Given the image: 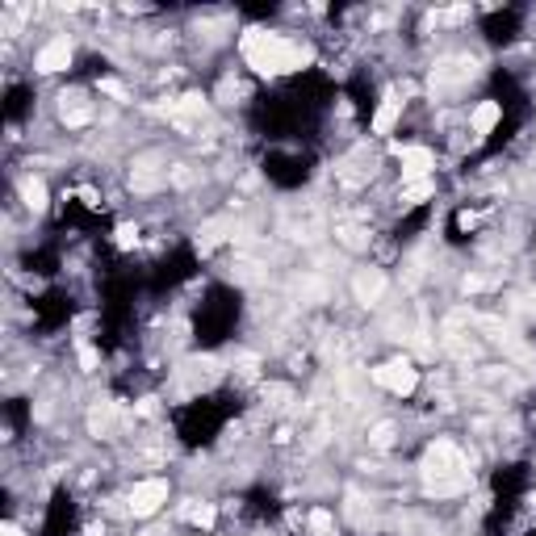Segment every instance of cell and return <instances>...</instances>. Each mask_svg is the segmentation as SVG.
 I'll return each instance as SVG.
<instances>
[{"label": "cell", "instance_id": "9c48e42d", "mask_svg": "<svg viewBox=\"0 0 536 536\" xmlns=\"http://www.w3.org/2000/svg\"><path fill=\"white\" fill-rule=\"evenodd\" d=\"M498 113H503V109H498L494 101H482V105L474 109V130H478V138H482V134H491V130H494V122H498Z\"/></svg>", "mask_w": 536, "mask_h": 536}, {"label": "cell", "instance_id": "30bf717a", "mask_svg": "<svg viewBox=\"0 0 536 536\" xmlns=\"http://www.w3.org/2000/svg\"><path fill=\"white\" fill-rule=\"evenodd\" d=\"M21 197H26V206H30L34 214L46 210V184L43 180H26V184H21Z\"/></svg>", "mask_w": 536, "mask_h": 536}, {"label": "cell", "instance_id": "7a4b0ae2", "mask_svg": "<svg viewBox=\"0 0 536 536\" xmlns=\"http://www.w3.org/2000/svg\"><path fill=\"white\" fill-rule=\"evenodd\" d=\"M164 503H168V482H164V478H147V482H138V486L130 491V511L138 515V520L155 515Z\"/></svg>", "mask_w": 536, "mask_h": 536}, {"label": "cell", "instance_id": "5bb4252c", "mask_svg": "<svg viewBox=\"0 0 536 536\" xmlns=\"http://www.w3.org/2000/svg\"><path fill=\"white\" fill-rule=\"evenodd\" d=\"M223 235H226V226H223V223H210L206 230H201V247H214V243H218Z\"/></svg>", "mask_w": 536, "mask_h": 536}, {"label": "cell", "instance_id": "ac0fdd59", "mask_svg": "<svg viewBox=\"0 0 536 536\" xmlns=\"http://www.w3.org/2000/svg\"><path fill=\"white\" fill-rule=\"evenodd\" d=\"M80 360H84V369H96V352L92 348H80Z\"/></svg>", "mask_w": 536, "mask_h": 536}, {"label": "cell", "instance_id": "5b68a950", "mask_svg": "<svg viewBox=\"0 0 536 536\" xmlns=\"http://www.w3.org/2000/svg\"><path fill=\"white\" fill-rule=\"evenodd\" d=\"M72 63V43L67 38H55L38 50V72H63Z\"/></svg>", "mask_w": 536, "mask_h": 536}, {"label": "cell", "instance_id": "7c38bea8", "mask_svg": "<svg viewBox=\"0 0 536 536\" xmlns=\"http://www.w3.org/2000/svg\"><path fill=\"white\" fill-rule=\"evenodd\" d=\"M428 193H432V180H419V184H411V189L402 193V201H406V206H415V201H423Z\"/></svg>", "mask_w": 536, "mask_h": 536}, {"label": "cell", "instance_id": "9a60e30c", "mask_svg": "<svg viewBox=\"0 0 536 536\" xmlns=\"http://www.w3.org/2000/svg\"><path fill=\"white\" fill-rule=\"evenodd\" d=\"M189 520H193V524H214V507H210V503H201V507H189Z\"/></svg>", "mask_w": 536, "mask_h": 536}, {"label": "cell", "instance_id": "d6986e66", "mask_svg": "<svg viewBox=\"0 0 536 536\" xmlns=\"http://www.w3.org/2000/svg\"><path fill=\"white\" fill-rule=\"evenodd\" d=\"M0 536H26V532H21L17 524H4V532H0Z\"/></svg>", "mask_w": 536, "mask_h": 536}, {"label": "cell", "instance_id": "6da1fadb", "mask_svg": "<svg viewBox=\"0 0 536 536\" xmlns=\"http://www.w3.org/2000/svg\"><path fill=\"white\" fill-rule=\"evenodd\" d=\"M243 59L264 72V76H281V72H298L302 63H311V50L281 34H264V30H247L243 34Z\"/></svg>", "mask_w": 536, "mask_h": 536}, {"label": "cell", "instance_id": "52a82bcc", "mask_svg": "<svg viewBox=\"0 0 536 536\" xmlns=\"http://www.w3.org/2000/svg\"><path fill=\"white\" fill-rule=\"evenodd\" d=\"M92 118V105H84V96H63V122L67 126H84Z\"/></svg>", "mask_w": 536, "mask_h": 536}, {"label": "cell", "instance_id": "277c9868", "mask_svg": "<svg viewBox=\"0 0 536 536\" xmlns=\"http://www.w3.org/2000/svg\"><path fill=\"white\" fill-rule=\"evenodd\" d=\"M432 151H423V147H406L402 151V180H428V172H432Z\"/></svg>", "mask_w": 536, "mask_h": 536}, {"label": "cell", "instance_id": "e0dca14e", "mask_svg": "<svg viewBox=\"0 0 536 536\" xmlns=\"http://www.w3.org/2000/svg\"><path fill=\"white\" fill-rule=\"evenodd\" d=\"M134 239H138V230H134V226H122V230H118V243H122V247H130Z\"/></svg>", "mask_w": 536, "mask_h": 536}, {"label": "cell", "instance_id": "ba28073f", "mask_svg": "<svg viewBox=\"0 0 536 536\" xmlns=\"http://www.w3.org/2000/svg\"><path fill=\"white\" fill-rule=\"evenodd\" d=\"M398 109H402L398 92H386V105L377 109V122H373V130H377V134H390V126H394V118H398Z\"/></svg>", "mask_w": 536, "mask_h": 536}, {"label": "cell", "instance_id": "8992f818", "mask_svg": "<svg viewBox=\"0 0 536 536\" xmlns=\"http://www.w3.org/2000/svg\"><path fill=\"white\" fill-rule=\"evenodd\" d=\"M352 289H357V302H364V306H369V302H377V298H381V289H386V277H381L377 268H364L357 281H352Z\"/></svg>", "mask_w": 536, "mask_h": 536}, {"label": "cell", "instance_id": "4fadbf2b", "mask_svg": "<svg viewBox=\"0 0 536 536\" xmlns=\"http://www.w3.org/2000/svg\"><path fill=\"white\" fill-rule=\"evenodd\" d=\"M373 445L390 448V445H394V428H390V423H377V428H373Z\"/></svg>", "mask_w": 536, "mask_h": 536}, {"label": "cell", "instance_id": "8fae6325", "mask_svg": "<svg viewBox=\"0 0 536 536\" xmlns=\"http://www.w3.org/2000/svg\"><path fill=\"white\" fill-rule=\"evenodd\" d=\"M109 419H113V402H101V406H92V411H89V428H92V432H105V428H109Z\"/></svg>", "mask_w": 536, "mask_h": 536}, {"label": "cell", "instance_id": "2e32d148", "mask_svg": "<svg viewBox=\"0 0 536 536\" xmlns=\"http://www.w3.org/2000/svg\"><path fill=\"white\" fill-rule=\"evenodd\" d=\"M311 528H314L318 536H327V532H331V515H327V511H314V515H311Z\"/></svg>", "mask_w": 536, "mask_h": 536}, {"label": "cell", "instance_id": "3957f363", "mask_svg": "<svg viewBox=\"0 0 536 536\" xmlns=\"http://www.w3.org/2000/svg\"><path fill=\"white\" fill-rule=\"evenodd\" d=\"M373 381L386 386V390H394V394H411V390L419 386V373H415L411 360H390V364L373 369Z\"/></svg>", "mask_w": 536, "mask_h": 536}]
</instances>
